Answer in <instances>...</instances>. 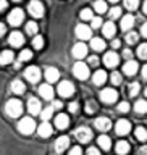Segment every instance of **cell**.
Returning <instances> with one entry per match:
<instances>
[{"label": "cell", "mask_w": 147, "mask_h": 155, "mask_svg": "<svg viewBox=\"0 0 147 155\" xmlns=\"http://www.w3.org/2000/svg\"><path fill=\"white\" fill-rule=\"evenodd\" d=\"M5 111H7V115L10 118H18L23 113V104L18 99H10L5 104Z\"/></svg>", "instance_id": "1"}, {"label": "cell", "mask_w": 147, "mask_h": 155, "mask_svg": "<svg viewBox=\"0 0 147 155\" xmlns=\"http://www.w3.org/2000/svg\"><path fill=\"white\" fill-rule=\"evenodd\" d=\"M18 129H19V133H21V134L29 136V134H32L34 131L37 129V126H36V121H34L31 116H24V118L19 120Z\"/></svg>", "instance_id": "2"}, {"label": "cell", "mask_w": 147, "mask_h": 155, "mask_svg": "<svg viewBox=\"0 0 147 155\" xmlns=\"http://www.w3.org/2000/svg\"><path fill=\"white\" fill-rule=\"evenodd\" d=\"M73 74L81 81L87 79V78H89V65H87V63H82V61L75 63V66H73Z\"/></svg>", "instance_id": "3"}, {"label": "cell", "mask_w": 147, "mask_h": 155, "mask_svg": "<svg viewBox=\"0 0 147 155\" xmlns=\"http://www.w3.org/2000/svg\"><path fill=\"white\" fill-rule=\"evenodd\" d=\"M116 99H118V92L115 89H112V87H107V89L100 91V100L104 102V104H107V105L115 104Z\"/></svg>", "instance_id": "4"}, {"label": "cell", "mask_w": 147, "mask_h": 155, "mask_svg": "<svg viewBox=\"0 0 147 155\" xmlns=\"http://www.w3.org/2000/svg\"><path fill=\"white\" fill-rule=\"evenodd\" d=\"M24 21V12L21 8H15L12 10V13L8 15V23L12 24V26H19Z\"/></svg>", "instance_id": "5"}, {"label": "cell", "mask_w": 147, "mask_h": 155, "mask_svg": "<svg viewBox=\"0 0 147 155\" xmlns=\"http://www.w3.org/2000/svg\"><path fill=\"white\" fill-rule=\"evenodd\" d=\"M75 137L79 140V142H89L92 139V131L87 128V126H79L75 131Z\"/></svg>", "instance_id": "6"}, {"label": "cell", "mask_w": 147, "mask_h": 155, "mask_svg": "<svg viewBox=\"0 0 147 155\" xmlns=\"http://www.w3.org/2000/svg\"><path fill=\"white\" fill-rule=\"evenodd\" d=\"M28 12H29V15H31L32 18H41L44 15V5H42V2H39V0H32V2L28 5Z\"/></svg>", "instance_id": "7"}, {"label": "cell", "mask_w": 147, "mask_h": 155, "mask_svg": "<svg viewBox=\"0 0 147 155\" xmlns=\"http://www.w3.org/2000/svg\"><path fill=\"white\" fill-rule=\"evenodd\" d=\"M58 94L62 97H70L75 94V84H73L71 81H62L60 84H58Z\"/></svg>", "instance_id": "8"}, {"label": "cell", "mask_w": 147, "mask_h": 155, "mask_svg": "<svg viewBox=\"0 0 147 155\" xmlns=\"http://www.w3.org/2000/svg\"><path fill=\"white\" fill-rule=\"evenodd\" d=\"M75 32H76V37L81 39V41L92 39V29H91V26H86V24H78Z\"/></svg>", "instance_id": "9"}, {"label": "cell", "mask_w": 147, "mask_h": 155, "mask_svg": "<svg viewBox=\"0 0 147 155\" xmlns=\"http://www.w3.org/2000/svg\"><path fill=\"white\" fill-rule=\"evenodd\" d=\"M24 78H26L31 84H36V82H39V79H41V70H39L37 66H29V68H26V71H24Z\"/></svg>", "instance_id": "10"}, {"label": "cell", "mask_w": 147, "mask_h": 155, "mask_svg": "<svg viewBox=\"0 0 147 155\" xmlns=\"http://www.w3.org/2000/svg\"><path fill=\"white\" fill-rule=\"evenodd\" d=\"M131 129V123L128 120H118L115 124V133L118 136H126Z\"/></svg>", "instance_id": "11"}, {"label": "cell", "mask_w": 147, "mask_h": 155, "mask_svg": "<svg viewBox=\"0 0 147 155\" xmlns=\"http://www.w3.org/2000/svg\"><path fill=\"white\" fill-rule=\"evenodd\" d=\"M73 57L75 58H78V60H81V58H84L86 55H87V45L84 42H78V44H75L73 45Z\"/></svg>", "instance_id": "12"}, {"label": "cell", "mask_w": 147, "mask_h": 155, "mask_svg": "<svg viewBox=\"0 0 147 155\" xmlns=\"http://www.w3.org/2000/svg\"><path fill=\"white\" fill-rule=\"evenodd\" d=\"M53 94H55V91H53V87L48 84V82H47V84H41V86H39V95H41L44 100H52Z\"/></svg>", "instance_id": "13"}, {"label": "cell", "mask_w": 147, "mask_h": 155, "mask_svg": "<svg viewBox=\"0 0 147 155\" xmlns=\"http://www.w3.org/2000/svg\"><path fill=\"white\" fill-rule=\"evenodd\" d=\"M8 42H10V45H12V47H21L24 44V36L19 31H13L8 36Z\"/></svg>", "instance_id": "14"}, {"label": "cell", "mask_w": 147, "mask_h": 155, "mask_svg": "<svg viewBox=\"0 0 147 155\" xmlns=\"http://www.w3.org/2000/svg\"><path fill=\"white\" fill-rule=\"evenodd\" d=\"M104 63L107 68H115L120 63V57L116 55L115 52H107L104 55Z\"/></svg>", "instance_id": "15"}, {"label": "cell", "mask_w": 147, "mask_h": 155, "mask_svg": "<svg viewBox=\"0 0 147 155\" xmlns=\"http://www.w3.org/2000/svg\"><path fill=\"white\" fill-rule=\"evenodd\" d=\"M52 133H53V128L48 121H42V123L37 126V134L41 136V137H50Z\"/></svg>", "instance_id": "16"}, {"label": "cell", "mask_w": 147, "mask_h": 155, "mask_svg": "<svg viewBox=\"0 0 147 155\" xmlns=\"http://www.w3.org/2000/svg\"><path fill=\"white\" fill-rule=\"evenodd\" d=\"M94 126L99 131H102V133H105V131H109L112 128V121L107 118V116H100V118H97L94 121Z\"/></svg>", "instance_id": "17"}, {"label": "cell", "mask_w": 147, "mask_h": 155, "mask_svg": "<svg viewBox=\"0 0 147 155\" xmlns=\"http://www.w3.org/2000/svg\"><path fill=\"white\" fill-rule=\"evenodd\" d=\"M68 145H70V137H68V136H62V137H58L55 140V152L57 153L65 152L68 149Z\"/></svg>", "instance_id": "18"}, {"label": "cell", "mask_w": 147, "mask_h": 155, "mask_svg": "<svg viewBox=\"0 0 147 155\" xmlns=\"http://www.w3.org/2000/svg\"><path fill=\"white\" fill-rule=\"evenodd\" d=\"M41 102H39V99H36V97H29L28 100V111L31 115H37L41 113Z\"/></svg>", "instance_id": "19"}, {"label": "cell", "mask_w": 147, "mask_h": 155, "mask_svg": "<svg viewBox=\"0 0 147 155\" xmlns=\"http://www.w3.org/2000/svg\"><path fill=\"white\" fill-rule=\"evenodd\" d=\"M138 70H139V66H138V63H136L134 60H128L123 65V73L128 74V76H134L136 73H138Z\"/></svg>", "instance_id": "20"}, {"label": "cell", "mask_w": 147, "mask_h": 155, "mask_svg": "<svg viewBox=\"0 0 147 155\" xmlns=\"http://www.w3.org/2000/svg\"><path fill=\"white\" fill-rule=\"evenodd\" d=\"M58 78H60V71H58L57 68L48 66L47 70H45V79H47L48 84H50V82H57Z\"/></svg>", "instance_id": "21"}, {"label": "cell", "mask_w": 147, "mask_h": 155, "mask_svg": "<svg viewBox=\"0 0 147 155\" xmlns=\"http://www.w3.org/2000/svg\"><path fill=\"white\" fill-rule=\"evenodd\" d=\"M10 89H12L13 94H16V95H21L26 92V86H24V82L23 81H19V79H15L12 82V86H10Z\"/></svg>", "instance_id": "22"}, {"label": "cell", "mask_w": 147, "mask_h": 155, "mask_svg": "<svg viewBox=\"0 0 147 155\" xmlns=\"http://www.w3.org/2000/svg\"><path fill=\"white\" fill-rule=\"evenodd\" d=\"M68 124H70V118H68V115L60 113V115L55 116V126L58 129H65V128H68Z\"/></svg>", "instance_id": "23"}, {"label": "cell", "mask_w": 147, "mask_h": 155, "mask_svg": "<svg viewBox=\"0 0 147 155\" xmlns=\"http://www.w3.org/2000/svg\"><path fill=\"white\" fill-rule=\"evenodd\" d=\"M102 32L105 37H113L116 32V26L113 24V21H107L105 24H102Z\"/></svg>", "instance_id": "24"}, {"label": "cell", "mask_w": 147, "mask_h": 155, "mask_svg": "<svg viewBox=\"0 0 147 155\" xmlns=\"http://www.w3.org/2000/svg\"><path fill=\"white\" fill-rule=\"evenodd\" d=\"M105 81H107V73L104 70H97L94 73V76H92V82H94L95 86H102Z\"/></svg>", "instance_id": "25"}, {"label": "cell", "mask_w": 147, "mask_h": 155, "mask_svg": "<svg viewBox=\"0 0 147 155\" xmlns=\"http://www.w3.org/2000/svg\"><path fill=\"white\" fill-rule=\"evenodd\" d=\"M133 26H134V16L133 15H126V16L121 18V29H123V31H129Z\"/></svg>", "instance_id": "26"}, {"label": "cell", "mask_w": 147, "mask_h": 155, "mask_svg": "<svg viewBox=\"0 0 147 155\" xmlns=\"http://www.w3.org/2000/svg\"><path fill=\"white\" fill-rule=\"evenodd\" d=\"M91 47H92V50L94 52H102L105 48V42H104V39H100V37H94V39H91Z\"/></svg>", "instance_id": "27"}, {"label": "cell", "mask_w": 147, "mask_h": 155, "mask_svg": "<svg viewBox=\"0 0 147 155\" xmlns=\"http://www.w3.org/2000/svg\"><path fill=\"white\" fill-rule=\"evenodd\" d=\"M115 150H116V153H118V155H126L129 152V144L126 142V140H118Z\"/></svg>", "instance_id": "28"}, {"label": "cell", "mask_w": 147, "mask_h": 155, "mask_svg": "<svg viewBox=\"0 0 147 155\" xmlns=\"http://www.w3.org/2000/svg\"><path fill=\"white\" fill-rule=\"evenodd\" d=\"M13 61V52L12 50H5L0 53V65H10Z\"/></svg>", "instance_id": "29"}, {"label": "cell", "mask_w": 147, "mask_h": 155, "mask_svg": "<svg viewBox=\"0 0 147 155\" xmlns=\"http://www.w3.org/2000/svg\"><path fill=\"white\" fill-rule=\"evenodd\" d=\"M97 142H99V145H100V149H104V150H110V147H112V139L109 137V136H100L99 139H97Z\"/></svg>", "instance_id": "30"}, {"label": "cell", "mask_w": 147, "mask_h": 155, "mask_svg": "<svg viewBox=\"0 0 147 155\" xmlns=\"http://www.w3.org/2000/svg\"><path fill=\"white\" fill-rule=\"evenodd\" d=\"M134 111H136V113H145V111H147V100L141 99V100L136 102V104H134Z\"/></svg>", "instance_id": "31"}, {"label": "cell", "mask_w": 147, "mask_h": 155, "mask_svg": "<svg viewBox=\"0 0 147 155\" xmlns=\"http://www.w3.org/2000/svg\"><path fill=\"white\" fill-rule=\"evenodd\" d=\"M53 115V107H45L44 110H41V118L42 121H48Z\"/></svg>", "instance_id": "32"}, {"label": "cell", "mask_w": 147, "mask_h": 155, "mask_svg": "<svg viewBox=\"0 0 147 155\" xmlns=\"http://www.w3.org/2000/svg\"><path fill=\"white\" fill-rule=\"evenodd\" d=\"M32 58V52L29 50V48H24L23 52H19V57H18V61L23 63V61H28Z\"/></svg>", "instance_id": "33"}, {"label": "cell", "mask_w": 147, "mask_h": 155, "mask_svg": "<svg viewBox=\"0 0 147 155\" xmlns=\"http://www.w3.org/2000/svg\"><path fill=\"white\" fill-rule=\"evenodd\" d=\"M37 31H39V26H37V24L34 23V21L26 23V32L29 34V36H36Z\"/></svg>", "instance_id": "34"}, {"label": "cell", "mask_w": 147, "mask_h": 155, "mask_svg": "<svg viewBox=\"0 0 147 155\" xmlns=\"http://www.w3.org/2000/svg\"><path fill=\"white\" fill-rule=\"evenodd\" d=\"M94 10L97 13H105L107 12V3L105 0H97V2L94 3Z\"/></svg>", "instance_id": "35"}, {"label": "cell", "mask_w": 147, "mask_h": 155, "mask_svg": "<svg viewBox=\"0 0 147 155\" xmlns=\"http://www.w3.org/2000/svg\"><path fill=\"white\" fill-rule=\"evenodd\" d=\"M136 137H138L139 140H147V129L142 128V126H139V128H136Z\"/></svg>", "instance_id": "36"}, {"label": "cell", "mask_w": 147, "mask_h": 155, "mask_svg": "<svg viewBox=\"0 0 147 155\" xmlns=\"http://www.w3.org/2000/svg\"><path fill=\"white\" fill-rule=\"evenodd\" d=\"M126 42L128 44H136L139 41V36H138V32H134V31H129L128 34H126Z\"/></svg>", "instance_id": "37"}, {"label": "cell", "mask_w": 147, "mask_h": 155, "mask_svg": "<svg viewBox=\"0 0 147 155\" xmlns=\"http://www.w3.org/2000/svg\"><path fill=\"white\" fill-rule=\"evenodd\" d=\"M138 57L142 58V60H147V42L141 44V45L138 47Z\"/></svg>", "instance_id": "38"}, {"label": "cell", "mask_w": 147, "mask_h": 155, "mask_svg": "<svg viewBox=\"0 0 147 155\" xmlns=\"http://www.w3.org/2000/svg\"><path fill=\"white\" fill-rule=\"evenodd\" d=\"M139 91H141L139 82H131V84H129V95L131 97H136L139 94Z\"/></svg>", "instance_id": "39"}, {"label": "cell", "mask_w": 147, "mask_h": 155, "mask_svg": "<svg viewBox=\"0 0 147 155\" xmlns=\"http://www.w3.org/2000/svg\"><path fill=\"white\" fill-rule=\"evenodd\" d=\"M79 16H81V19L87 21V19H92V18H94V15H92V10H91V8H84V10H81Z\"/></svg>", "instance_id": "40"}, {"label": "cell", "mask_w": 147, "mask_h": 155, "mask_svg": "<svg viewBox=\"0 0 147 155\" xmlns=\"http://www.w3.org/2000/svg\"><path fill=\"white\" fill-rule=\"evenodd\" d=\"M110 81L113 82L115 86H118V84H121V81H123V78H121V74H120L118 71H113V73L110 74Z\"/></svg>", "instance_id": "41"}, {"label": "cell", "mask_w": 147, "mask_h": 155, "mask_svg": "<svg viewBox=\"0 0 147 155\" xmlns=\"http://www.w3.org/2000/svg\"><path fill=\"white\" fill-rule=\"evenodd\" d=\"M125 7L129 10V12H133L139 7V0H125Z\"/></svg>", "instance_id": "42"}, {"label": "cell", "mask_w": 147, "mask_h": 155, "mask_svg": "<svg viewBox=\"0 0 147 155\" xmlns=\"http://www.w3.org/2000/svg\"><path fill=\"white\" fill-rule=\"evenodd\" d=\"M109 16L112 19H116V18H120L121 16V8L120 7H113V8H110V12H109Z\"/></svg>", "instance_id": "43"}, {"label": "cell", "mask_w": 147, "mask_h": 155, "mask_svg": "<svg viewBox=\"0 0 147 155\" xmlns=\"http://www.w3.org/2000/svg\"><path fill=\"white\" fill-rule=\"evenodd\" d=\"M42 45H44V37H42V36H34V39H32V47H34V48H42Z\"/></svg>", "instance_id": "44"}, {"label": "cell", "mask_w": 147, "mask_h": 155, "mask_svg": "<svg viewBox=\"0 0 147 155\" xmlns=\"http://www.w3.org/2000/svg\"><path fill=\"white\" fill-rule=\"evenodd\" d=\"M86 111H87V113H94V111H97V104H95V100H87V104H86Z\"/></svg>", "instance_id": "45"}, {"label": "cell", "mask_w": 147, "mask_h": 155, "mask_svg": "<svg viewBox=\"0 0 147 155\" xmlns=\"http://www.w3.org/2000/svg\"><path fill=\"white\" fill-rule=\"evenodd\" d=\"M102 24H104V23H102V18H99V16H95V18L91 19V28H94V29L100 28Z\"/></svg>", "instance_id": "46"}, {"label": "cell", "mask_w": 147, "mask_h": 155, "mask_svg": "<svg viewBox=\"0 0 147 155\" xmlns=\"http://www.w3.org/2000/svg\"><path fill=\"white\" fill-rule=\"evenodd\" d=\"M87 65L97 66V65H99V57H97V55H91L89 58H87Z\"/></svg>", "instance_id": "47"}, {"label": "cell", "mask_w": 147, "mask_h": 155, "mask_svg": "<svg viewBox=\"0 0 147 155\" xmlns=\"http://www.w3.org/2000/svg\"><path fill=\"white\" fill-rule=\"evenodd\" d=\"M128 110H129V104H128V102H121V104H118V111H120V113H126Z\"/></svg>", "instance_id": "48"}, {"label": "cell", "mask_w": 147, "mask_h": 155, "mask_svg": "<svg viewBox=\"0 0 147 155\" xmlns=\"http://www.w3.org/2000/svg\"><path fill=\"white\" fill-rule=\"evenodd\" d=\"M68 155H82V150H81V147H78V145H76V147H73L70 150V153H68Z\"/></svg>", "instance_id": "49"}, {"label": "cell", "mask_w": 147, "mask_h": 155, "mask_svg": "<svg viewBox=\"0 0 147 155\" xmlns=\"http://www.w3.org/2000/svg\"><path fill=\"white\" fill-rule=\"evenodd\" d=\"M86 155H100V152L95 147H89V149H87V152H86Z\"/></svg>", "instance_id": "50"}, {"label": "cell", "mask_w": 147, "mask_h": 155, "mask_svg": "<svg viewBox=\"0 0 147 155\" xmlns=\"http://www.w3.org/2000/svg\"><path fill=\"white\" fill-rule=\"evenodd\" d=\"M68 108H70V111H71V113H76V111H78V108H79V107H78V102H71Z\"/></svg>", "instance_id": "51"}, {"label": "cell", "mask_w": 147, "mask_h": 155, "mask_svg": "<svg viewBox=\"0 0 147 155\" xmlns=\"http://www.w3.org/2000/svg\"><path fill=\"white\" fill-rule=\"evenodd\" d=\"M123 57L126 58V60H131V58H133V52H131L129 48H125V50H123Z\"/></svg>", "instance_id": "52"}, {"label": "cell", "mask_w": 147, "mask_h": 155, "mask_svg": "<svg viewBox=\"0 0 147 155\" xmlns=\"http://www.w3.org/2000/svg\"><path fill=\"white\" fill-rule=\"evenodd\" d=\"M138 155H147V145H142L138 149Z\"/></svg>", "instance_id": "53"}, {"label": "cell", "mask_w": 147, "mask_h": 155, "mask_svg": "<svg viewBox=\"0 0 147 155\" xmlns=\"http://www.w3.org/2000/svg\"><path fill=\"white\" fill-rule=\"evenodd\" d=\"M7 7H8V2H7V0H0V12L7 10Z\"/></svg>", "instance_id": "54"}, {"label": "cell", "mask_w": 147, "mask_h": 155, "mask_svg": "<svg viewBox=\"0 0 147 155\" xmlns=\"http://www.w3.org/2000/svg\"><path fill=\"white\" fill-rule=\"evenodd\" d=\"M141 34H142L144 37H147V23H144L142 26H141Z\"/></svg>", "instance_id": "55"}, {"label": "cell", "mask_w": 147, "mask_h": 155, "mask_svg": "<svg viewBox=\"0 0 147 155\" xmlns=\"http://www.w3.org/2000/svg\"><path fill=\"white\" fill-rule=\"evenodd\" d=\"M52 107H53V108H58V110H60L62 107H63V104H62L60 100H53V105H52Z\"/></svg>", "instance_id": "56"}, {"label": "cell", "mask_w": 147, "mask_h": 155, "mask_svg": "<svg viewBox=\"0 0 147 155\" xmlns=\"http://www.w3.org/2000/svg\"><path fill=\"white\" fill-rule=\"evenodd\" d=\"M5 32H7V26H5L3 23H0V37H2Z\"/></svg>", "instance_id": "57"}, {"label": "cell", "mask_w": 147, "mask_h": 155, "mask_svg": "<svg viewBox=\"0 0 147 155\" xmlns=\"http://www.w3.org/2000/svg\"><path fill=\"white\" fill-rule=\"evenodd\" d=\"M120 45H121V42L118 41V39H115V41H113V42H112V47H113V48H118Z\"/></svg>", "instance_id": "58"}, {"label": "cell", "mask_w": 147, "mask_h": 155, "mask_svg": "<svg viewBox=\"0 0 147 155\" xmlns=\"http://www.w3.org/2000/svg\"><path fill=\"white\" fill-rule=\"evenodd\" d=\"M142 78L147 79V65H144V68H142Z\"/></svg>", "instance_id": "59"}, {"label": "cell", "mask_w": 147, "mask_h": 155, "mask_svg": "<svg viewBox=\"0 0 147 155\" xmlns=\"http://www.w3.org/2000/svg\"><path fill=\"white\" fill-rule=\"evenodd\" d=\"M142 12L147 15V0H145V2H144V5H142Z\"/></svg>", "instance_id": "60"}, {"label": "cell", "mask_w": 147, "mask_h": 155, "mask_svg": "<svg viewBox=\"0 0 147 155\" xmlns=\"http://www.w3.org/2000/svg\"><path fill=\"white\" fill-rule=\"evenodd\" d=\"M110 2H112V3H116V2H118V0H110Z\"/></svg>", "instance_id": "61"}, {"label": "cell", "mask_w": 147, "mask_h": 155, "mask_svg": "<svg viewBox=\"0 0 147 155\" xmlns=\"http://www.w3.org/2000/svg\"><path fill=\"white\" fill-rule=\"evenodd\" d=\"M13 2H21V0H13Z\"/></svg>", "instance_id": "62"}, {"label": "cell", "mask_w": 147, "mask_h": 155, "mask_svg": "<svg viewBox=\"0 0 147 155\" xmlns=\"http://www.w3.org/2000/svg\"><path fill=\"white\" fill-rule=\"evenodd\" d=\"M145 95H147V89H145Z\"/></svg>", "instance_id": "63"}]
</instances>
